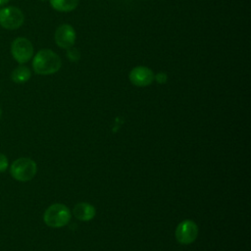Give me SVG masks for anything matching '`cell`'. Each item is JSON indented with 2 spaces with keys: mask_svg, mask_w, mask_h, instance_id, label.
I'll return each instance as SVG.
<instances>
[{
  "mask_svg": "<svg viewBox=\"0 0 251 251\" xmlns=\"http://www.w3.org/2000/svg\"><path fill=\"white\" fill-rule=\"evenodd\" d=\"M61 66V58L50 49L39 50L32 60V68L37 75H47L55 74L60 70Z\"/></svg>",
  "mask_w": 251,
  "mask_h": 251,
  "instance_id": "obj_1",
  "label": "cell"
},
{
  "mask_svg": "<svg viewBox=\"0 0 251 251\" xmlns=\"http://www.w3.org/2000/svg\"><path fill=\"white\" fill-rule=\"evenodd\" d=\"M43 220L51 227H61L70 222L71 212L66 205L56 203L46 209Z\"/></svg>",
  "mask_w": 251,
  "mask_h": 251,
  "instance_id": "obj_2",
  "label": "cell"
},
{
  "mask_svg": "<svg viewBox=\"0 0 251 251\" xmlns=\"http://www.w3.org/2000/svg\"><path fill=\"white\" fill-rule=\"evenodd\" d=\"M37 171L36 164L30 158H19L10 167L11 176L19 181H28L35 176Z\"/></svg>",
  "mask_w": 251,
  "mask_h": 251,
  "instance_id": "obj_3",
  "label": "cell"
},
{
  "mask_svg": "<svg viewBox=\"0 0 251 251\" xmlns=\"http://www.w3.org/2000/svg\"><path fill=\"white\" fill-rule=\"evenodd\" d=\"M25 22L24 13L15 6L0 9V26L5 29H17Z\"/></svg>",
  "mask_w": 251,
  "mask_h": 251,
  "instance_id": "obj_4",
  "label": "cell"
},
{
  "mask_svg": "<svg viewBox=\"0 0 251 251\" xmlns=\"http://www.w3.org/2000/svg\"><path fill=\"white\" fill-rule=\"evenodd\" d=\"M11 54L19 64H25L33 56L32 43L25 37H17L11 44Z\"/></svg>",
  "mask_w": 251,
  "mask_h": 251,
  "instance_id": "obj_5",
  "label": "cell"
},
{
  "mask_svg": "<svg viewBox=\"0 0 251 251\" xmlns=\"http://www.w3.org/2000/svg\"><path fill=\"white\" fill-rule=\"evenodd\" d=\"M198 234V227L193 221H182L176 229V237L181 244H189L193 242Z\"/></svg>",
  "mask_w": 251,
  "mask_h": 251,
  "instance_id": "obj_6",
  "label": "cell"
},
{
  "mask_svg": "<svg viewBox=\"0 0 251 251\" xmlns=\"http://www.w3.org/2000/svg\"><path fill=\"white\" fill-rule=\"evenodd\" d=\"M75 31L74 27L68 24L61 25L55 31V42L63 49L72 48L75 42Z\"/></svg>",
  "mask_w": 251,
  "mask_h": 251,
  "instance_id": "obj_7",
  "label": "cell"
},
{
  "mask_svg": "<svg viewBox=\"0 0 251 251\" xmlns=\"http://www.w3.org/2000/svg\"><path fill=\"white\" fill-rule=\"evenodd\" d=\"M154 78L152 70L144 66L135 67L129 73V80L136 86H147L153 82Z\"/></svg>",
  "mask_w": 251,
  "mask_h": 251,
  "instance_id": "obj_8",
  "label": "cell"
},
{
  "mask_svg": "<svg viewBox=\"0 0 251 251\" xmlns=\"http://www.w3.org/2000/svg\"><path fill=\"white\" fill-rule=\"evenodd\" d=\"M74 215L80 221H90L95 216V208L88 203L81 202L75 206Z\"/></svg>",
  "mask_w": 251,
  "mask_h": 251,
  "instance_id": "obj_9",
  "label": "cell"
},
{
  "mask_svg": "<svg viewBox=\"0 0 251 251\" xmlns=\"http://www.w3.org/2000/svg\"><path fill=\"white\" fill-rule=\"evenodd\" d=\"M31 73L28 67L19 66L11 74V79L16 83H24L30 78Z\"/></svg>",
  "mask_w": 251,
  "mask_h": 251,
  "instance_id": "obj_10",
  "label": "cell"
},
{
  "mask_svg": "<svg viewBox=\"0 0 251 251\" xmlns=\"http://www.w3.org/2000/svg\"><path fill=\"white\" fill-rule=\"evenodd\" d=\"M53 9L59 12H71L78 5V0H49Z\"/></svg>",
  "mask_w": 251,
  "mask_h": 251,
  "instance_id": "obj_11",
  "label": "cell"
},
{
  "mask_svg": "<svg viewBox=\"0 0 251 251\" xmlns=\"http://www.w3.org/2000/svg\"><path fill=\"white\" fill-rule=\"evenodd\" d=\"M9 167V161L6 155L0 153V173L5 172Z\"/></svg>",
  "mask_w": 251,
  "mask_h": 251,
  "instance_id": "obj_12",
  "label": "cell"
},
{
  "mask_svg": "<svg viewBox=\"0 0 251 251\" xmlns=\"http://www.w3.org/2000/svg\"><path fill=\"white\" fill-rule=\"evenodd\" d=\"M68 58L73 61V62H75L79 59V52L76 50V49H74V48H69L68 49Z\"/></svg>",
  "mask_w": 251,
  "mask_h": 251,
  "instance_id": "obj_13",
  "label": "cell"
},
{
  "mask_svg": "<svg viewBox=\"0 0 251 251\" xmlns=\"http://www.w3.org/2000/svg\"><path fill=\"white\" fill-rule=\"evenodd\" d=\"M10 0H0V6H4L6 5Z\"/></svg>",
  "mask_w": 251,
  "mask_h": 251,
  "instance_id": "obj_14",
  "label": "cell"
},
{
  "mask_svg": "<svg viewBox=\"0 0 251 251\" xmlns=\"http://www.w3.org/2000/svg\"><path fill=\"white\" fill-rule=\"evenodd\" d=\"M1 115H2V110H1V108H0V118H1Z\"/></svg>",
  "mask_w": 251,
  "mask_h": 251,
  "instance_id": "obj_15",
  "label": "cell"
},
{
  "mask_svg": "<svg viewBox=\"0 0 251 251\" xmlns=\"http://www.w3.org/2000/svg\"><path fill=\"white\" fill-rule=\"evenodd\" d=\"M40 1H44V0H40Z\"/></svg>",
  "mask_w": 251,
  "mask_h": 251,
  "instance_id": "obj_16",
  "label": "cell"
}]
</instances>
